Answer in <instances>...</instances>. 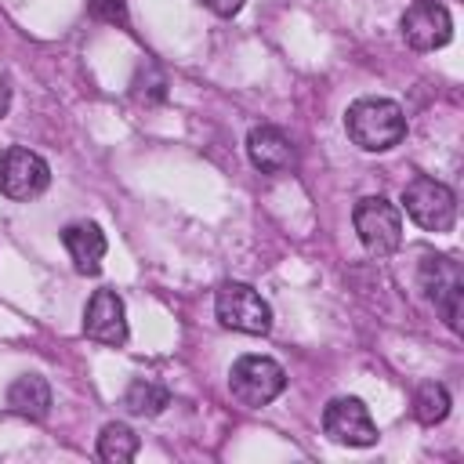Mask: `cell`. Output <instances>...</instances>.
Here are the masks:
<instances>
[{
  "instance_id": "cell-1",
  "label": "cell",
  "mask_w": 464,
  "mask_h": 464,
  "mask_svg": "<svg viewBox=\"0 0 464 464\" xmlns=\"http://www.w3.org/2000/svg\"><path fill=\"white\" fill-rule=\"evenodd\" d=\"M344 130L362 152H388L406 138V112L392 98H355L344 112Z\"/></svg>"
},
{
  "instance_id": "cell-2",
  "label": "cell",
  "mask_w": 464,
  "mask_h": 464,
  "mask_svg": "<svg viewBox=\"0 0 464 464\" xmlns=\"http://www.w3.org/2000/svg\"><path fill=\"white\" fill-rule=\"evenodd\" d=\"M286 388V370L272 355H239L228 370V392L239 406H268Z\"/></svg>"
},
{
  "instance_id": "cell-3",
  "label": "cell",
  "mask_w": 464,
  "mask_h": 464,
  "mask_svg": "<svg viewBox=\"0 0 464 464\" xmlns=\"http://www.w3.org/2000/svg\"><path fill=\"white\" fill-rule=\"evenodd\" d=\"M417 279H420L424 297L442 315V323L450 330H460V312H464V272H460V265L446 254H428L420 261Z\"/></svg>"
},
{
  "instance_id": "cell-4",
  "label": "cell",
  "mask_w": 464,
  "mask_h": 464,
  "mask_svg": "<svg viewBox=\"0 0 464 464\" xmlns=\"http://www.w3.org/2000/svg\"><path fill=\"white\" fill-rule=\"evenodd\" d=\"M402 210L424 232H450L457 225V196H453V188L435 181V178H424V174L413 178L402 188Z\"/></svg>"
},
{
  "instance_id": "cell-5",
  "label": "cell",
  "mask_w": 464,
  "mask_h": 464,
  "mask_svg": "<svg viewBox=\"0 0 464 464\" xmlns=\"http://www.w3.org/2000/svg\"><path fill=\"white\" fill-rule=\"evenodd\" d=\"M352 225H355L359 243L377 257L395 254L399 243H402V210L395 203H388L384 196L359 199L355 210H352Z\"/></svg>"
},
{
  "instance_id": "cell-6",
  "label": "cell",
  "mask_w": 464,
  "mask_h": 464,
  "mask_svg": "<svg viewBox=\"0 0 464 464\" xmlns=\"http://www.w3.org/2000/svg\"><path fill=\"white\" fill-rule=\"evenodd\" d=\"M214 312L221 326L239 334H268L272 330V308L250 283H221L214 294Z\"/></svg>"
},
{
  "instance_id": "cell-7",
  "label": "cell",
  "mask_w": 464,
  "mask_h": 464,
  "mask_svg": "<svg viewBox=\"0 0 464 464\" xmlns=\"http://www.w3.org/2000/svg\"><path fill=\"white\" fill-rule=\"evenodd\" d=\"M51 185V167L40 152L33 149H22V145H11L0 152V192L7 199H36L40 192H47Z\"/></svg>"
},
{
  "instance_id": "cell-8",
  "label": "cell",
  "mask_w": 464,
  "mask_h": 464,
  "mask_svg": "<svg viewBox=\"0 0 464 464\" xmlns=\"http://www.w3.org/2000/svg\"><path fill=\"white\" fill-rule=\"evenodd\" d=\"M399 29L413 51H439L453 36V18H450L446 4H439V0H413L402 11Z\"/></svg>"
},
{
  "instance_id": "cell-9",
  "label": "cell",
  "mask_w": 464,
  "mask_h": 464,
  "mask_svg": "<svg viewBox=\"0 0 464 464\" xmlns=\"http://www.w3.org/2000/svg\"><path fill=\"white\" fill-rule=\"evenodd\" d=\"M323 431L341 446H373L377 442V424H373L366 402L355 395H341V399L326 402Z\"/></svg>"
},
{
  "instance_id": "cell-10",
  "label": "cell",
  "mask_w": 464,
  "mask_h": 464,
  "mask_svg": "<svg viewBox=\"0 0 464 464\" xmlns=\"http://www.w3.org/2000/svg\"><path fill=\"white\" fill-rule=\"evenodd\" d=\"M83 334L98 344H109V348H120L127 344V308H123V297L116 290H94L87 308H83Z\"/></svg>"
},
{
  "instance_id": "cell-11",
  "label": "cell",
  "mask_w": 464,
  "mask_h": 464,
  "mask_svg": "<svg viewBox=\"0 0 464 464\" xmlns=\"http://www.w3.org/2000/svg\"><path fill=\"white\" fill-rule=\"evenodd\" d=\"M246 156L261 174H286L297 163V149H294L290 134L279 127H268V123H261L246 134Z\"/></svg>"
},
{
  "instance_id": "cell-12",
  "label": "cell",
  "mask_w": 464,
  "mask_h": 464,
  "mask_svg": "<svg viewBox=\"0 0 464 464\" xmlns=\"http://www.w3.org/2000/svg\"><path fill=\"white\" fill-rule=\"evenodd\" d=\"M62 243H65V250H69V257H72V265H76L80 276H94L102 268L105 250H109L105 232L94 221H72V225H65L62 228Z\"/></svg>"
},
{
  "instance_id": "cell-13",
  "label": "cell",
  "mask_w": 464,
  "mask_h": 464,
  "mask_svg": "<svg viewBox=\"0 0 464 464\" xmlns=\"http://www.w3.org/2000/svg\"><path fill=\"white\" fill-rule=\"evenodd\" d=\"M7 406L18 413V417H29V420H44L47 410H51V388L40 373H22L11 381L7 388Z\"/></svg>"
},
{
  "instance_id": "cell-14",
  "label": "cell",
  "mask_w": 464,
  "mask_h": 464,
  "mask_svg": "<svg viewBox=\"0 0 464 464\" xmlns=\"http://www.w3.org/2000/svg\"><path fill=\"white\" fill-rule=\"evenodd\" d=\"M123 406L134 417H156V413H163V406H170V392L149 377H134L123 392Z\"/></svg>"
},
{
  "instance_id": "cell-15",
  "label": "cell",
  "mask_w": 464,
  "mask_h": 464,
  "mask_svg": "<svg viewBox=\"0 0 464 464\" xmlns=\"http://www.w3.org/2000/svg\"><path fill=\"white\" fill-rule=\"evenodd\" d=\"M138 446L141 442H138L134 428H127L120 420H109L102 428V435H98V457L105 464H127V460H134L138 457Z\"/></svg>"
},
{
  "instance_id": "cell-16",
  "label": "cell",
  "mask_w": 464,
  "mask_h": 464,
  "mask_svg": "<svg viewBox=\"0 0 464 464\" xmlns=\"http://www.w3.org/2000/svg\"><path fill=\"white\" fill-rule=\"evenodd\" d=\"M446 413H450V392H446L442 384H435V381L420 384L417 395H413V417L431 428V424H439Z\"/></svg>"
},
{
  "instance_id": "cell-17",
  "label": "cell",
  "mask_w": 464,
  "mask_h": 464,
  "mask_svg": "<svg viewBox=\"0 0 464 464\" xmlns=\"http://www.w3.org/2000/svg\"><path fill=\"white\" fill-rule=\"evenodd\" d=\"M91 14L109 22V25H127V4L123 0H87Z\"/></svg>"
},
{
  "instance_id": "cell-18",
  "label": "cell",
  "mask_w": 464,
  "mask_h": 464,
  "mask_svg": "<svg viewBox=\"0 0 464 464\" xmlns=\"http://www.w3.org/2000/svg\"><path fill=\"white\" fill-rule=\"evenodd\" d=\"M207 11H214L218 18H232V14H239V7L246 4V0H199Z\"/></svg>"
},
{
  "instance_id": "cell-19",
  "label": "cell",
  "mask_w": 464,
  "mask_h": 464,
  "mask_svg": "<svg viewBox=\"0 0 464 464\" xmlns=\"http://www.w3.org/2000/svg\"><path fill=\"white\" fill-rule=\"evenodd\" d=\"M7 109H11V87H7V80L0 76V120L7 116Z\"/></svg>"
}]
</instances>
